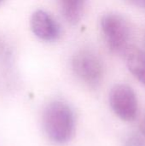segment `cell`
I'll use <instances>...</instances> for the list:
<instances>
[{
    "label": "cell",
    "mask_w": 145,
    "mask_h": 146,
    "mask_svg": "<svg viewBox=\"0 0 145 146\" xmlns=\"http://www.w3.org/2000/svg\"><path fill=\"white\" fill-rule=\"evenodd\" d=\"M140 131H141L142 135L144 137H145V117L144 118V120L142 121L141 124H140Z\"/></svg>",
    "instance_id": "9"
},
{
    "label": "cell",
    "mask_w": 145,
    "mask_h": 146,
    "mask_svg": "<svg viewBox=\"0 0 145 146\" xmlns=\"http://www.w3.org/2000/svg\"><path fill=\"white\" fill-rule=\"evenodd\" d=\"M75 75L91 87H97L103 78V65L99 56L91 50H81L72 58Z\"/></svg>",
    "instance_id": "3"
},
{
    "label": "cell",
    "mask_w": 145,
    "mask_h": 146,
    "mask_svg": "<svg viewBox=\"0 0 145 146\" xmlns=\"http://www.w3.org/2000/svg\"><path fill=\"white\" fill-rule=\"evenodd\" d=\"M43 125L50 140L56 144H66L74 135V113L64 102H51L44 110Z\"/></svg>",
    "instance_id": "1"
},
{
    "label": "cell",
    "mask_w": 145,
    "mask_h": 146,
    "mask_svg": "<svg viewBox=\"0 0 145 146\" xmlns=\"http://www.w3.org/2000/svg\"><path fill=\"white\" fill-rule=\"evenodd\" d=\"M101 27L109 48L115 53H124L130 45V27L126 20L116 13L105 14L101 20Z\"/></svg>",
    "instance_id": "2"
},
{
    "label": "cell",
    "mask_w": 145,
    "mask_h": 146,
    "mask_svg": "<svg viewBox=\"0 0 145 146\" xmlns=\"http://www.w3.org/2000/svg\"><path fill=\"white\" fill-rule=\"evenodd\" d=\"M85 2L81 0H63L60 2L62 15L65 20L74 25L82 18L85 11Z\"/></svg>",
    "instance_id": "7"
},
{
    "label": "cell",
    "mask_w": 145,
    "mask_h": 146,
    "mask_svg": "<svg viewBox=\"0 0 145 146\" xmlns=\"http://www.w3.org/2000/svg\"><path fill=\"white\" fill-rule=\"evenodd\" d=\"M109 104L115 115L125 121L137 118L138 104L135 92L127 85L118 84L112 87L109 93Z\"/></svg>",
    "instance_id": "4"
},
{
    "label": "cell",
    "mask_w": 145,
    "mask_h": 146,
    "mask_svg": "<svg viewBox=\"0 0 145 146\" xmlns=\"http://www.w3.org/2000/svg\"><path fill=\"white\" fill-rule=\"evenodd\" d=\"M138 4L143 8H145V0H141V1H138Z\"/></svg>",
    "instance_id": "10"
},
{
    "label": "cell",
    "mask_w": 145,
    "mask_h": 146,
    "mask_svg": "<svg viewBox=\"0 0 145 146\" xmlns=\"http://www.w3.org/2000/svg\"><path fill=\"white\" fill-rule=\"evenodd\" d=\"M0 3H1V1H0Z\"/></svg>",
    "instance_id": "12"
},
{
    "label": "cell",
    "mask_w": 145,
    "mask_h": 146,
    "mask_svg": "<svg viewBox=\"0 0 145 146\" xmlns=\"http://www.w3.org/2000/svg\"><path fill=\"white\" fill-rule=\"evenodd\" d=\"M144 46H145V38H144Z\"/></svg>",
    "instance_id": "11"
},
{
    "label": "cell",
    "mask_w": 145,
    "mask_h": 146,
    "mask_svg": "<svg viewBox=\"0 0 145 146\" xmlns=\"http://www.w3.org/2000/svg\"><path fill=\"white\" fill-rule=\"evenodd\" d=\"M30 26L32 33L41 40L51 42L60 38L62 29L57 21L48 12L38 9L31 16Z\"/></svg>",
    "instance_id": "5"
},
{
    "label": "cell",
    "mask_w": 145,
    "mask_h": 146,
    "mask_svg": "<svg viewBox=\"0 0 145 146\" xmlns=\"http://www.w3.org/2000/svg\"><path fill=\"white\" fill-rule=\"evenodd\" d=\"M123 54L129 71L145 86V51L129 45Z\"/></svg>",
    "instance_id": "6"
},
{
    "label": "cell",
    "mask_w": 145,
    "mask_h": 146,
    "mask_svg": "<svg viewBox=\"0 0 145 146\" xmlns=\"http://www.w3.org/2000/svg\"><path fill=\"white\" fill-rule=\"evenodd\" d=\"M126 146H145V140L140 135H133L128 138Z\"/></svg>",
    "instance_id": "8"
}]
</instances>
